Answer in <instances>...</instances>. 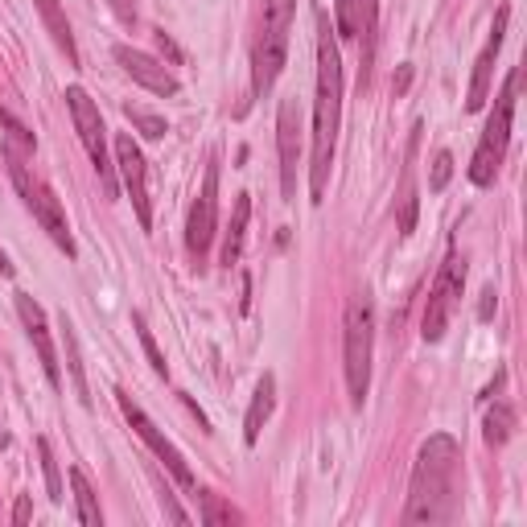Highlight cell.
<instances>
[{"label": "cell", "mask_w": 527, "mask_h": 527, "mask_svg": "<svg viewBox=\"0 0 527 527\" xmlns=\"http://www.w3.org/2000/svg\"><path fill=\"white\" fill-rule=\"evenodd\" d=\"M338 124H342V58L334 42V25L322 13L318 17V91H313V161H309L313 202L326 198L334 149H338Z\"/></svg>", "instance_id": "1"}, {"label": "cell", "mask_w": 527, "mask_h": 527, "mask_svg": "<svg viewBox=\"0 0 527 527\" xmlns=\"http://www.w3.org/2000/svg\"><path fill=\"white\" fill-rule=\"evenodd\" d=\"M458 462H462V449H458V441H453L449 433H437V437H429L425 445H420L404 523H441L449 515Z\"/></svg>", "instance_id": "2"}, {"label": "cell", "mask_w": 527, "mask_h": 527, "mask_svg": "<svg viewBox=\"0 0 527 527\" xmlns=\"http://www.w3.org/2000/svg\"><path fill=\"white\" fill-rule=\"evenodd\" d=\"M371 355H375V305L367 293H355L342 318V367L350 404H363L371 392Z\"/></svg>", "instance_id": "3"}, {"label": "cell", "mask_w": 527, "mask_h": 527, "mask_svg": "<svg viewBox=\"0 0 527 527\" xmlns=\"http://www.w3.org/2000/svg\"><path fill=\"white\" fill-rule=\"evenodd\" d=\"M519 83H523V70L515 66L511 75H507V83H503V91H499V99H495V112H490V120H486V128H482L478 149H474V157H470V182H474L478 190H486L490 182H495V173H499V165H503V157H507V140H511V116H515Z\"/></svg>", "instance_id": "4"}, {"label": "cell", "mask_w": 527, "mask_h": 527, "mask_svg": "<svg viewBox=\"0 0 527 527\" xmlns=\"http://www.w3.org/2000/svg\"><path fill=\"white\" fill-rule=\"evenodd\" d=\"M293 13H297V0H264V29L256 42V58H252V91L256 95H268L272 83L280 79V70H285Z\"/></svg>", "instance_id": "5"}, {"label": "cell", "mask_w": 527, "mask_h": 527, "mask_svg": "<svg viewBox=\"0 0 527 527\" xmlns=\"http://www.w3.org/2000/svg\"><path fill=\"white\" fill-rule=\"evenodd\" d=\"M5 161H9V173H13V182H17L21 198H25V206L33 210V219L46 227V235L58 243L66 256H75V235H70V227H66V215H62V206H58L54 190H50L46 182L33 178L29 165H25V153H21L17 145H5Z\"/></svg>", "instance_id": "6"}, {"label": "cell", "mask_w": 527, "mask_h": 527, "mask_svg": "<svg viewBox=\"0 0 527 527\" xmlns=\"http://www.w3.org/2000/svg\"><path fill=\"white\" fill-rule=\"evenodd\" d=\"M66 108H70V120H75V132L83 140V149L99 173L103 182V194L116 198V165L108 161V128H103V116H99V103L83 91V87H66Z\"/></svg>", "instance_id": "7"}, {"label": "cell", "mask_w": 527, "mask_h": 527, "mask_svg": "<svg viewBox=\"0 0 527 527\" xmlns=\"http://www.w3.org/2000/svg\"><path fill=\"white\" fill-rule=\"evenodd\" d=\"M462 289H466V260L458 252H449L433 289H429V301H425V318H420V334H425V342H441L445 330H449V318L453 309L462 305Z\"/></svg>", "instance_id": "8"}, {"label": "cell", "mask_w": 527, "mask_h": 527, "mask_svg": "<svg viewBox=\"0 0 527 527\" xmlns=\"http://www.w3.org/2000/svg\"><path fill=\"white\" fill-rule=\"evenodd\" d=\"M219 235V161L206 165L202 190L190 206V223H186V252L194 264H202V256L210 252V239Z\"/></svg>", "instance_id": "9"}, {"label": "cell", "mask_w": 527, "mask_h": 527, "mask_svg": "<svg viewBox=\"0 0 527 527\" xmlns=\"http://www.w3.org/2000/svg\"><path fill=\"white\" fill-rule=\"evenodd\" d=\"M116 404H120V412H124V420H128V425L136 429V437L140 441H145L153 453H157V462L173 474V482H182L186 490H194V474H190V466H186V458H182V453H178V445H173L157 425H153V420H149V412L145 408H140L128 392H116Z\"/></svg>", "instance_id": "10"}, {"label": "cell", "mask_w": 527, "mask_h": 527, "mask_svg": "<svg viewBox=\"0 0 527 527\" xmlns=\"http://www.w3.org/2000/svg\"><path fill=\"white\" fill-rule=\"evenodd\" d=\"M116 169H120V182L132 198V210H136V223L140 227H153V202H149V165H145V153L132 140V132H120L116 136Z\"/></svg>", "instance_id": "11"}, {"label": "cell", "mask_w": 527, "mask_h": 527, "mask_svg": "<svg viewBox=\"0 0 527 527\" xmlns=\"http://www.w3.org/2000/svg\"><path fill=\"white\" fill-rule=\"evenodd\" d=\"M276 149H280V194L285 202L297 198V161H301V108L297 95L280 99L276 108Z\"/></svg>", "instance_id": "12"}, {"label": "cell", "mask_w": 527, "mask_h": 527, "mask_svg": "<svg viewBox=\"0 0 527 527\" xmlns=\"http://www.w3.org/2000/svg\"><path fill=\"white\" fill-rule=\"evenodd\" d=\"M17 301V318L33 342V350H38V359H42V371L50 379V388H62V371H58V350H54V338H50V322H46V309L33 301L29 293H13Z\"/></svg>", "instance_id": "13"}, {"label": "cell", "mask_w": 527, "mask_h": 527, "mask_svg": "<svg viewBox=\"0 0 527 527\" xmlns=\"http://www.w3.org/2000/svg\"><path fill=\"white\" fill-rule=\"evenodd\" d=\"M507 21H511V9L503 5L495 13V25H490V38H486V50L478 54L474 62V79H470V95H466V112H482L486 99H490V79H495V62H499V50H503V38H507Z\"/></svg>", "instance_id": "14"}, {"label": "cell", "mask_w": 527, "mask_h": 527, "mask_svg": "<svg viewBox=\"0 0 527 527\" xmlns=\"http://www.w3.org/2000/svg\"><path fill=\"white\" fill-rule=\"evenodd\" d=\"M112 54H116V62L124 66V75H128L132 83H140L145 91H153V95H161V99L178 95V79H173V70H169L165 62H157L153 54L132 50V46H116Z\"/></svg>", "instance_id": "15"}, {"label": "cell", "mask_w": 527, "mask_h": 527, "mask_svg": "<svg viewBox=\"0 0 527 527\" xmlns=\"http://www.w3.org/2000/svg\"><path fill=\"white\" fill-rule=\"evenodd\" d=\"M375 13H379V0H334V33L346 42H367V54H371Z\"/></svg>", "instance_id": "16"}, {"label": "cell", "mask_w": 527, "mask_h": 527, "mask_svg": "<svg viewBox=\"0 0 527 527\" xmlns=\"http://www.w3.org/2000/svg\"><path fill=\"white\" fill-rule=\"evenodd\" d=\"M272 408H276V375H272V371H264V375H260V383H256L252 408H248V416H243V441H248V445H256V441H260V433H264V425H268Z\"/></svg>", "instance_id": "17"}, {"label": "cell", "mask_w": 527, "mask_h": 527, "mask_svg": "<svg viewBox=\"0 0 527 527\" xmlns=\"http://www.w3.org/2000/svg\"><path fill=\"white\" fill-rule=\"evenodd\" d=\"M38 5V13H42V25H46V33L54 38V46L66 54V62L70 66H79V50H75V33H70V21H66V13H62V5L58 0H33Z\"/></svg>", "instance_id": "18"}, {"label": "cell", "mask_w": 527, "mask_h": 527, "mask_svg": "<svg viewBox=\"0 0 527 527\" xmlns=\"http://www.w3.org/2000/svg\"><path fill=\"white\" fill-rule=\"evenodd\" d=\"M248 219H252V194H235V210H231V227L223 235V268H235L243 256V235H248Z\"/></svg>", "instance_id": "19"}, {"label": "cell", "mask_w": 527, "mask_h": 527, "mask_svg": "<svg viewBox=\"0 0 527 527\" xmlns=\"http://www.w3.org/2000/svg\"><path fill=\"white\" fill-rule=\"evenodd\" d=\"M58 330H62V346H66V371H70V383H75V396H79V404H87V408H91V383H87V371H83V359H79V338H75V326L66 322V313H62Z\"/></svg>", "instance_id": "20"}, {"label": "cell", "mask_w": 527, "mask_h": 527, "mask_svg": "<svg viewBox=\"0 0 527 527\" xmlns=\"http://www.w3.org/2000/svg\"><path fill=\"white\" fill-rule=\"evenodd\" d=\"M70 490H75V515L83 527H103V511H99V499L87 482L83 470H70Z\"/></svg>", "instance_id": "21"}, {"label": "cell", "mask_w": 527, "mask_h": 527, "mask_svg": "<svg viewBox=\"0 0 527 527\" xmlns=\"http://www.w3.org/2000/svg\"><path fill=\"white\" fill-rule=\"evenodd\" d=\"M511 433H515V408L507 400H499L495 408L486 412V441L490 445H507Z\"/></svg>", "instance_id": "22"}, {"label": "cell", "mask_w": 527, "mask_h": 527, "mask_svg": "<svg viewBox=\"0 0 527 527\" xmlns=\"http://www.w3.org/2000/svg\"><path fill=\"white\" fill-rule=\"evenodd\" d=\"M124 116L136 124L140 136H149V140H161V136L169 132L165 116H157V112H149V108H140V103H124Z\"/></svg>", "instance_id": "23"}, {"label": "cell", "mask_w": 527, "mask_h": 527, "mask_svg": "<svg viewBox=\"0 0 527 527\" xmlns=\"http://www.w3.org/2000/svg\"><path fill=\"white\" fill-rule=\"evenodd\" d=\"M38 458H42V474H46V490H50V503H62L66 490H62V474H58V462H54V449L46 437H38Z\"/></svg>", "instance_id": "24"}, {"label": "cell", "mask_w": 527, "mask_h": 527, "mask_svg": "<svg viewBox=\"0 0 527 527\" xmlns=\"http://www.w3.org/2000/svg\"><path fill=\"white\" fill-rule=\"evenodd\" d=\"M132 326H136V338H140V346H145V355H149V367L157 375H169V363H165V355L157 350V338H153V330L145 322V313H132Z\"/></svg>", "instance_id": "25"}, {"label": "cell", "mask_w": 527, "mask_h": 527, "mask_svg": "<svg viewBox=\"0 0 527 527\" xmlns=\"http://www.w3.org/2000/svg\"><path fill=\"white\" fill-rule=\"evenodd\" d=\"M198 499H202V523L206 527H223V523H235L239 515L215 495V490H198Z\"/></svg>", "instance_id": "26"}, {"label": "cell", "mask_w": 527, "mask_h": 527, "mask_svg": "<svg viewBox=\"0 0 527 527\" xmlns=\"http://www.w3.org/2000/svg\"><path fill=\"white\" fill-rule=\"evenodd\" d=\"M449 178H453V153H449V149H441V153L433 157V173H429V190H433V194H441V190L449 186Z\"/></svg>", "instance_id": "27"}, {"label": "cell", "mask_w": 527, "mask_h": 527, "mask_svg": "<svg viewBox=\"0 0 527 527\" xmlns=\"http://www.w3.org/2000/svg\"><path fill=\"white\" fill-rule=\"evenodd\" d=\"M416 210H420L416 194L404 190V198H400V235H412V231H416Z\"/></svg>", "instance_id": "28"}, {"label": "cell", "mask_w": 527, "mask_h": 527, "mask_svg": "<svg viewBox=\"0 0 527 527\" xmlns=\"http://www.w3.org/2000/svg\"><path fill=\"white\" fill-rule=\"evenodd\" d=\"M495 305H499L495 285H486V289H482V301H478V322H490V318H495Z\"/></svg>", "instance_id": "29"}, {"label": "cell", "mask_w": 527, "mask_h": 527, "mask_svg": "<svg viewBox=\"0 0 527 527\" xmlns=\"http://www.w3.org/2000/svg\"><path fill=\"white\" fill-rule=\"evenodd\" d=\"M112 9H116V17H120L124 25L136 21V0H112Z\"/></svg>", "instance_id": "30"}, {"label": "cell", "mask_w": 527, "mask_h": 527, "mask_svg": "<svg viewBox=\"0 0 527 527\" xmlns=\"http://www.w3.org/2000/svg\"><path fill=\"white\" fill-rule=\"evenodd\" d=\"M29 515H33L29 495H21V499H17V507H13V523H29Z\"/></svg>", "instance_id": "31"}, {"label": "cell", "mask_w": 527, "mask_h": 527, "mask_svg": "<svg viewBox=\"0 0 527 527\" xmlns=\"http://www.w3.org/2000/svg\"><path fill=\"white\" fill-rule=\"evenodd\" d=\"M408 83H412V66H400V75H396V83H392V87H396V95H404V91H408Z\"/></svg>", "instance_id": "32"}, {"label": "cell", "mask_w": 527, "mask_h": 527, "mask_svg": "<svg viewBox=\"0 0 527 527\" xmlns=\"http://www.w3.org/2000/svg\"><path fill=\"white\" fill-rule=\"evenodd\" d=\"M0 276H13V264H9V256H5V248H0Z\"/></svg>", "instance_id": "33"}, {"label": "cell", "mask_w": 527, "mask_h": 527, "mask_svg": "<svg viewBox=\"0 0 527 527\" xmlns=\"http://www.w3.org/2000/svg\"><path fill=\"white\" fill-rule=\"evenodd\" d=\"M9 449V433H0V453H5Z\"/></svg>", "instance_id": "34"}]
</instances>
